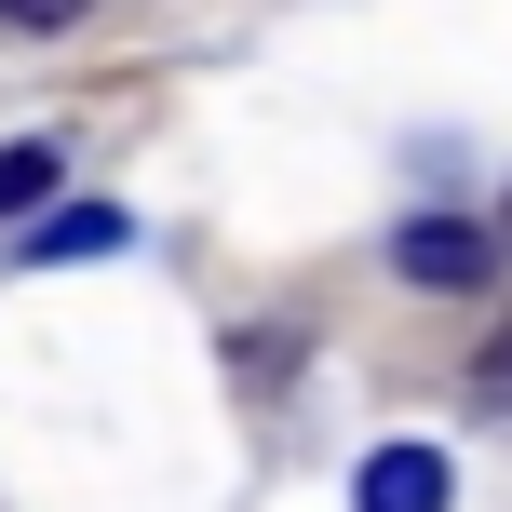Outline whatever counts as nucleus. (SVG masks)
<instances>
[{
	"instance_id": "obj_7",
	"label": "nucleus",
	"mask_w": 512,
	"mask_h": 512,
	"mask_svg": "<svg viewBox=\"0 0 512 512\" xmlns=\"http://www.w3.org/2000/svg\"><path fill=\"white\" fill-rule=\"evenodd\" d=\"M499 243H512V203H499Z\"/></svg>"
},
{
	"instance_id": "obj_1",
	"label": "nucleus",
	"mask_w": 512,
	"mask_h": 512,
	"mask_svg": "<svg viewBox=\"0 0 512 512\" xmlns=\"http://www.w3.org/2000/svg\"><path fill=\"white\" fill-rule=\"evenodd\" d=\"M486 230H459V216H418V230L405 243H391V270H405V283H432V297H459V283H486Z\"/></svg>"
},
{
	"instance_id": "obj_6",
	"label": "nucleus",
	"mask_w": 512,
	"mask_h": 512,
	"mask_svg": "<svg viewBox=\"0 0 512 512\" xmlns=\"http://www.w3.org/2000/svg\"><path fill=\"white\" fill-rule=\"evenodd\" d=\"M14 27H81V0H0Z\"/></svg>"
},
{
	"instance_id": "obj_2",
	"label": "nucleus",
	"mask_w": 512,
	"mask_h": 512,
	"mask_svg": "<svg viewBox=\"0 0 512 512\" xmlns=\"http://www.w3.org/2000/svg\"><path fill=\"white\" fill-rule=\"evenodd\" d=\"M445 486H459V472H445V445H378V459H364V512H445Z\"/></svg>"
},
{
	"instance_id": "obj_5",
	"label": "nucleus",
	"mask_w": 512,
	"mask_h": 512,
	"mask_svg": "<svg viewBox=\"0 0 512 512\" xmlns=\"http://www.w3.org/2000/svg\"><path fill=\"white\" fill-rule=\"evenodd\" d=\"M486 405H512V310H499V337H486Z\"/></svg>"
},
{
	"instance_id": "obj_3",
	"label": "nucleus",
	"mask_w": 512,
	"mask_h": 512,
	"mask_svg": "<svg viewBox=\"0 0 512 512\" xmlns=\"http://www.w3.org/2000/svg\"><path fill=\"white\" fill-rule=\"evenodd\" d=\"M122 243V203H54L41 230H27V270H81V256Z\"/></svg>"
},
{
	"instance_id": "obj_4",
	"label": "nucleus",
	"mask_w": 512,
	"mask_h": 512,
	"mask_svg": "<svg viewBox=\"0 0 512 512\" xmlns=\"http://www.w3.org/2000/svg\"><path fill=\"white\" fill-rule=\"evenodd\" d=\"M54 189H68V162H54L41 135H27V149H0V230H14V216H54Z\"/></svg>"
}]
</instances>
